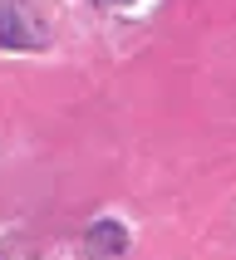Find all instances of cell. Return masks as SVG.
<instances>
[{"instance_id":"cell-1","label":"cell","mask_w":236,"mask_h":260,"mask_svg":"<svg viewBox=\"0 0 236 260\" xmlns=\"http://www.w3.org/2000/svg\"><path fill=\"white\" fill-rule=\"evenodd\" d=\"M94 241H108V246H123V231H118V226H99V231H94Z\"/></svg>"}]
</instances>
